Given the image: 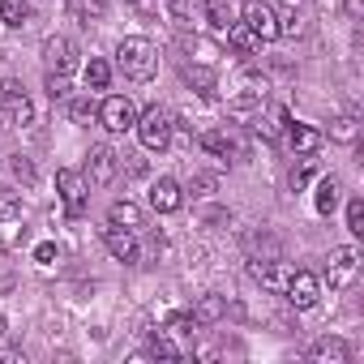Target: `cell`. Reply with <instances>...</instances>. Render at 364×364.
I'll return each instance as SVG.
<instances>
[{"label":"cell","instance_id":"cell-1","mask_svg":"<svg viewBox=\"0 0 364 364\" xmlns=\"http://www.w3.org/2000/svg\"><path fill=\"white\" fill-rule=\"evenodd\" d=\"M116 65H120V73L129 82H150L159 73V48L150 39H141V35H129L116 48Z\"/></svg>","mask_w":364,"mask_h":364},{"label":"cell","instance_id":"cell-2","mask_svg":"<svg viewBox=\"0 0 364 364\" xmlns=\"http://www.w3.org/2000/svg\"><path fill=\"white\" fill-rule=\"evenodd\" d=\"M171 116L163 112V107H146L141 116H137V124H133V133H137V141L146 146V150H167L171 146Z\"/></svg>","mask_w":364,"mask_h":364},{"label":"cell","instance_id":"cell-3","mask_svg":"<svg viewBox=\"0 0 364 364\" xmlns=\"http://www.w3.org/2000/svg\"><path fill=\"white\" fill-rule=\"evenodd\" d=\"M355 274H360V249L355 245L330 249V257H326V283H330V291H347L355 283Z\"/></svg>","mask_w":364,"mask_h":364},{"label":"cell","instance_id":"cell-4","mask_svg":"<svg viewBox=\"0 0 364 364\" xmlns=\"http://www.w3.org/2000/svg\"><path fill=\"white\" fill-rule=\"evenodd\" d=\"M56 189H60L65 215H69V219H82V215H86V206H90V189H86L82 171H73V167H60V171H56Z\"/></svg>","mask_w":364,"mask_h":364},{"label":"cell","instance_id":"cell-5","mask_svg":"<svg viewBox=\"0 0 364 364\" xmlns=\"http://www.w3.org/2000/svg\"><path fill=\"white\" fill-rule=\"evenodd\" d=\"M240 22H245V26L257 35V43H270V39H279V9L270 5V0H245Z\"/></svg>","mask_w":364,"mask_h":364},{"label":"cell","instance_id":"cell-6","mask_svg":"<svg viewBox=\"0 0 364 364\" xmlns=\"http://www.w3.org/2000/svg\"><path fill=\"white\" fill-rule=\"evenodd\" d=\"M99 124H103L107 133H129V129L137 124V103H133L129 95H107V99L99 103Z\"/></svg>","mask_w":364,"mask_h":364},{"label":"cell","instance_id":"cell-7","mask_svg":"<svg viewBox=\"0 0 364 364\" xmlns=\"http://www.w3.org/2000/svg\"><path fill=\"white\" fill-rule=\"evenodd\" d=\"M291 270L296 266H287V262H279V257H253V266H249V274L266 287V291H274V296H283L287 291V279H291Z\"/></svg>","mask_w":364,"mask_h":364},{"label":"cell","instance_id":"cell-8","mask_svg":"<svg viewBox=\"0 0 364 364\" xmlns=\"http://www.w3.org/2000/svg\"><path fill=\"white\" fill-rule=\"evenodd\" d=\"M287 304L291 309H313L317 300H321V283H317V274H309V270H291V279H287Z\"/></svg>","mask_w":364,"mask_h":364},{"label":"cell","instance_id":"cell-9","mask_svg":"<svg viewBox=\"0 0 364 364\" xmlns=\"http://www.w3.org/2000/svg\"><path fill=\"white\" fill-rule=\"evenodd\" d=\"M43 65H48V73H73V69H77V48H73V39H65V35L43 39Z\"/></svg>","mask_w":364,"mask_h":364},{"label":"cell","instance_id":"cell-10","mask_svg":"<svg viewBox=\"0 0 364 364\" xmlns=\"http://www.w3.org/2000/svg\"><path fill=\"white\" fill-rule=\"evenodd\" d=\"M120 171V154L112 146H90L86 154V176H90V185H112Z\"/></svg>","mask_w":364,"mask_h":364},{"label":"cell","instance_id":"cell-11","mask_svg":"<svg viewBox=\"0 0 364 364\" xmlns=\"http://www.w3.org/2000/svg\"><path fill=\"white\" fill-rule=\"evenodd\" d=\"M198 141H202V150H210L219 159H245V141L236 129H206Z\"/></svg>","mask_w":364,"mask_h":364},{"label":"cell","instance_id":"cell-12","mask_svg":"<svg viewBox=\"0 0 364 364\" xmlns=\"http://www.w3.org/2000/svg\"><path fill=\"white\" fill-rule=\"evenodd\" d=\"M103 245H107V253L116 257V262H137L141 257V249H137V232H124V228H103Z\"/></svg>","mask_w":364,"mask_h":364},{"label":"cell","instance_id":"cell-13","mask_svg":"<svg viewBox=\"0 0 364 364\" xmlns=\"http://www.w3.org/2000/svg\"><path fill=\"white\" fill-rule=\"evenodd\" d=\"M180 202H185V193H180V185H176L171 176H163V180H154V185H150V206L159 215H176Z\"/></svg>","mask_w":364,"mask_h":364},{"label":"cell","instance_id":"cell-14","mask_svg":"<svg viewBox=\"0 0 364 364\" xmlns=\"http://www.w3.org/2000/svg\"><path fill=\"white\" fill-rule=\"evenodd\" d=\"M180 73H185V82H189L202 99H215V95H219V73H215L210 65H185Z\"/></svg>","mask_w":364,"mask_h":364},{"label":"cell","instance_id":"cell-15","mask_svg":"<svg viewBox=\"0 0 364 364\" xmlns=\"http://www.w3.org/2000/svg\"><path fill=\"white\" fill-rule=\"evenodd\" d=\"M321 141H326V133L313 129V124H291V129H287V146H291L296 154H317Z\"/></svg>","mask_w":364,"mask_h":364},{"label":"cell","instance_id":"cell-16","mask_svg":"<svg viewBox=\"0 0 364 364\" xmlns=\"http://www.w3.org/2000/svg\"><path fill=\"white\" fill-rule=\"evenodd\" d=\"M107 223H112V228H124V232H141V228H146V215H141V206H133V202H112Z\"/></svg>","mask_w":364,"mask_h":364},{"label":"cell","instance_id":"cell-17","mask_svg":"<svg viewBox=\"0 0 364 364\" xmlns=\"http://www.w3.org/2000/svg\"><path fill=\"white\" fill-rule=\"evenodd\" d=\"M338 180L334 176H326V180H317V193H313V206H317V215H334L338 210Z\"/></svg>","mask_w":364,"mask_h":364},{"label":"cell","instance_id":"cell-18","mask_svg":"<svg viewBox=\"0 0 364 364\" xmlns=\"http://www.w3.org/2000/svg\"><path fill=\"white\" fill-rule=\"evenodd\" d=\"M223 313H228V300L210 291V296H202V300H198V309H193V321H198V326H215Z\"/></svg>","mask_w":364,"mask_h":364},{"label":"cell","instance_id":"cell-19","mask_svg":"<svg viewBox=\"0 0 364 364\" xmlns=\"http://www.w3.org/2000/svg\"><path fill=\"white\" fill-rule=\"evenodd\" d=\"M347 355H351V347H347L343 338H321V343L313 347V360H317V364H347Z\"/></svg>","mask_w":364,"mask_h":364},{"label":"cell","instance_id":"cell-20","mask_svg":"<svg viewBox=\"0 0 364 364\" xmlns=\"http://www.w3.org/2000/svg\"><path fill=\"white\" fill-rule=\"evenodd\" d=\"M223 35H228V43H232V48H236L240 56H253V52L262 48V43H257V35H253V31H249L245 22H232V26H228Z\"/></svg>","mask_w":364,"mask_h":364},{"label":"cell","instance_id":"cell-21","mask_svg":"<svg viewBox=\"0 0 364 364\" xmlns=\"http://www.w3.org/2000/svg\"><path fill=\"white\" fill-rule=\"evenodd\" d=\"M206 18H210V26L223 35V31L236 22V9H232V0H206Z\"/></svg>","mask_w":364,"mask_h":364},{"label":"cell","instance_id":"cell-22","mask_svg":"<svg viewBox=\"0 0 364 364\" xmlns=\"http://www.w3.org/2000/svg\"><path fill=\"white\" fill-rule=\"evenodd\" d=\"M69 116L77 124H90V120H99V103L90 95H69Z\"/></svg>","mask_w":364,"mask_h":364},{"label":"cell","instance_id":"cell-23","mask_svg":"<svg viewBox=\"0 0 364 364\" xmlns=\"http://www.w3.org/2000/svg\"><path fill=\"white\" fill-rule=\"evenodd\" d=\"M317 176V159L313 154H300V163L291 167V176H287V185H291V193H300L304 185H309V180Z\"/></svg>","mask_w":364,"mask_h":364},{"label":"cell","instance_id":"cell-24","mask_svg":"<svg viewBox=\"0 0 364 364\" xmlns=\"http://www.w3.org/2000/svg\"><path fill=\"white\" fill-rule=\"evenodd\" d=\"M31 18V0H0V22L5 26H22Z\"/></svg>","mask_w":364,"mask_h":364},{"label":"cell","instance_id":"cell-25","mask_svg":"<svg viewBox=\"0 0 364 364\" xmlns=\"http://www.w3.org/2000/svg\"><path fill=\"white\" fill-rule=\"evenodd\" d=\"M86 86H90V90H107V86H112V65L99 60V56H90V65H86Z\"/></svg>","mask_w":364,"mask_h":364},{"label":"cell","instance_id":"cell-26","mask_svg":"<svg viewBox=\"0 0 364 364\" xmlns=\"http://www.w3.org/2000/svg\"><path fill=\"white\" fill-rule=\"evenodd\" d=\"M69 9L77 14V22H82V26H90V22H99V18H103L107 0H69Z\"/></svg>","mask_w":364,"mask_h":364},{"label":"cell","instance_id":"cell-27","mask_svg":"<svg viewBox=\"0 0 364 364\" xmlns=\"http://www.w3.org/2000/svg\"><path fill=\"white\" fill-rule=\"evenodd\" d=\"M14 219H22V193L0 189V223H14Z\"/></svg>","mask_w":364,"mask_h":364},{"label":"cell","instance_id":"cell-28","mask_svg":"<svg viewBox=\"0 0 364 364\" xmlns=\"http://www.w3.org/2000/svg\"><path fill=\"white\" fill-rule=\"evenodd\" d=\"M73 86H69V73H48V99L52 103H69Z\"/></svg>","mask_w":364,"mask_h":364},{"label":"cell","instance_id":"cell-29","mask_svg":"<svg viewBox=\"0 0 364 364\" xmlns=\"http://www.w3.org/2000/svg\"><path fill=\"white\" fill-rule=\"evenodd\" d=\"M347 232L351 236H364V198H351L347 202Z\"/></svg>","mask_w":364,"mask_h":364},{"label":"cell","instance_id":"cell-30","mask_svg":"<svg viewBox=\"0 0 364 364\" xmlns=\"http://www.w3.org/2000/svg\"><path fill=\"white\" fill-rule=\"evenodd\" d=\"M215 189H219V180H215L210 171H198V176L189 180V193H193V198H206V193H215Z\"/></svg>","mask_w":364,"mask_h":364},{"label":"cell","instance_id":"cell-31","mask_svg":"<svg viewBox=\"0 0 364 364\" xmlns=\"http://www.w3.org/2000/svg\"><path fill=\"white\" fill-rule=\"evenodd\" d=\"M5 107H9V120H14V124H31V120H35V107H31V99L5 103Z\"/></svg>","mask_w":364,"mask_h":364},{"label":"cell","instance_id":"cell-32","mask_svg":"<svg viewBox=\"0 0 364 364\" xmlns=\"http://www.w3.org/2000/svg\"><path fill=\"white\" fill-rule=\"evenodd\" d=\"M330 137L334 141H355V116H338L334 129H330Z\"/></svg>","mask_w":364,"mask_h":364},{"label":"cell","instance_id":"cell-33","mask_svg":"<svg viewBox=\"0 0 364 364\" xmlns=\"http://www.w3.org/2000/svg\"><path fill=\"white\" fill-rule=\"evenodd\" d=\"M300 31H304L300 14H296V9H283V14H279V35H300Z\"/></svg>","mask_w":364,"mask_h":364},{"label":"cell","instance_id":"cell-34","mask_svg":"<svg viewBox=\"0 0 364 364\" xmlns=\"http://www.w3.org/2000/svg\"><path fill=\"white\" fill-rule=\"evenodd\" d=\"M150 355L176 360V355H180V347H176V343H167V334H154V338H150Z\"/></svg>","mask_w":364,"mask_h":364},{"label":"cell","instance_id":"cell-35","mask_svg":"<svg viewBox=\"0 0 364 364\" xmlns=\"http://www.w3.org/2000/svg\"><path fill=\"white\" fill-rule=\"evenodd\" d=\"M129 9H133L137 18H146V22H150V18H159V9H163V0H129Z\"/></svg>","mask_w":364,"mask_h":364},{"label":"cell","instance_id":"cell-36","mask_svg":"<svg viewBox=\"0 0 364 364\" xmlns=\"http://www.w3.org/2000/svg\"><path fill=\"white\" fill-rule=\"evenodd\" d=\"M0 99H5V103H18V99H26V90H22V82H5V86H0Z\"/></svg>","mask_w":364,"mask_h":364},{"label":"cell","instance_id":"cell-37","mask_svg":"<svg viewBox=\"0 0 364 364\" xmlns=\"http://www.w3.org/2000/svg\"><path fill=\"white\" fill-rule=\"evenodd\" d=\"M56 253H60V249L48 240V245H39V249H35V262H39V266H52V262H56Z\"/></svg>","mask_w":364,"mask_h":364},{"label":"cell","instance_id":"cell-38","mask_svg":"<svg viewBox=\"0 0 364 364\" xmlns=\"http://www.w3.org/2000/svg\"><path fill=\"white\" fill-rule=\"evenodd\" d=\"M14 171H18V180H26V185H31V180H35V167H31V163H26L22 154L14 159Z\"/></svg>","mask_w":364,"mask_h":364},{"label":"cell","instance_id":"cell-39","mask_svg":"<svg viewBox=\"0 0 364 364\" xmlns=\"http://www.w3.org/2000/svg\"><path fill=\"white\" fill-rule=\"evenodd\" d=\"M167 9H171L176 18H189V9H193V0H167Z\"/></svg>","mask_w":364,"mask_h":364},{"label":"cell","instance_id":"cell-40","mask_svg":"<svg viewBox=\"0 0 364 364\" xmlns=\"http://www.w3.org/2000/svg\"><path fill=\"white\" fill-rule=\"evenodd\" d=\"M343 9H347V18H360V9H364V0H347Z\"/></svg>","mask_w":364,"mask_h":364},{"label":"cell","instance_id":"cell-41","mask_svg":"<svg viewBox=\"0 0 364 364\" xmlns=\"http://www.w3.org/2000/svg\"><path fill=\"white\" fill-rule=\"evenodd\" d=\"M18 360H22L18 351H0V364H18Z\"/></svg>","mask_w":364,"mask_h":364},{"label":"cell","instance_id":"cell-42","mask_svg":"<svg viewBox=\"0 0 364 364\" xmlns=\"http://www.w3.org/2000/svg\"><path fill=\"white\" fill-rule=\"evenodd\" d=\"M9 334V321H5V313H0V338H5Z\"/></svg>","mask_w":364,"mask_h":364},{"label":"cell","instance_id":"cell-43","mask_svg":"<svg viewBox=\"0 0 364 364\" xmlns=\"http://www.w3.org/2000/svg\"><path fill=\"white\" fill-rule=\"evenodd\" d=\"M5 124H9V120H5V107H0V129H5Z\"/></svg>","mask_w":364,"mask_h":364}]
</instances>
